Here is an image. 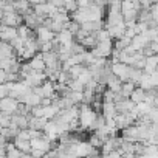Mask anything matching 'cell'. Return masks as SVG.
Wrapping results in <instances>:
<instances>
[{"instance_id": "cell-35", "label": "cell", "mask_w": 158, "mask_h": 158, "mask_svg": "<svg viewBox=\"0 0 158 158\" xmlns=\"http://www.w3.org/2000/svg\"><path fill=\"white\" fill-rule=\"evenodd\" d=\"M146 116L149 118V121H150V123H156V124H158V109H156L155 106H152V107H150V110L146 113Z\"/></svg>"}, {"instance_id": "cell-31", "label": "cell", "mask_w": 158, "mask_h": 158, "mask_svg": "<svg viewBox=\"0 0 158 158\" xmlns=\"http://www.w3.org/2000/svg\"><path fill=\"white\" fill-rule=\"evenodd\" d=\"M87 141H89V143H90L95 149H99V150H101V147H102V144H104V141H102V139H101V138L95 133V132L89 136V139H87Z\"/></svg>"}, {"instance_id": "cell-53", "label": "cell", "mask_w": 158, "mask_h": 158, "mask_svg": "<svg viewBox=\"0 0 158 158\" xmlns=\"http://www.w3.org/2000/svg\"><path fill=\"white\" fill-rule=\"evenodd\" d=\"M153 106L158 109V93H156V96H155V102H153Z\"/></svg>"}, {"instance_id": "cell-32", "label": "cell", "mask_w": 158, "mask_h": 158, "mask_svg": "<svg viewBox=\"0 0 158 158\" xmlns=\"http://www.w3.org/2000/svg\"><path fill=\"white\" fill-rule=\"evenodd\" d=\"M67 85H68V89L73 90V92H84V85L79 82L77 79H70V82H68Z\"/></svg>"}, {"instance_id": "cell-54", "label": "cell", "mask_w": 158, "mask_h": 158, "mask_svg": "<svg viewBox=\"0 0 158 158\" xmlns=\"http://www.w3.org/2000/svg\"><path fill=\"white\" fill-rule=\"evenodd\" d=\"M87 158H102L101 155H90V156H87Z\"/></svg>"}, {"instance_id": "cell-28", "label": "cell", "mask_w": 158, "mask_h": 158, "mask_svg": "<svg viewBox=\"0 0 158 158\" xmlns=\"http://www.w3.org/2000/svg\"><path fill=\"white\" fill-rule=\"evenodd\" d=\"M143 74H144V71H143V70L135 68V67H130V70H129V81H132V82H135V84L138 85L139 79L143 77Z\"/></svg>"}, {"instance_id": "cell-50", "label": "cell", "mask_w": 158, "mask_h": 158, "mask_svg": "<svg viewBox=\"0 0 158 158\" xmlns=\"http://www.w3.org/2000/svg\"><path fill=\"white\" fill-rule=\"evenodd\" d=\"M6 144H8V139H6L3 135H0V147H2V149H6Z\"/></svg>"}, {"instance_id": "cell-40", "label": "cell", "mask_w": 158, "mask_h": 158, "mask_svg": "<svg viewBox=\"0 0 158 158\" xmlns=\"http://www.w3.org/2000/svg\"><path fill=\"white\" fill-rule=\"evenodd\" d=\"M77 8H89L93 5V0H76Z\"/></svg>"}, {"instance_id": "cell-47", "label": "cell", "mask_w": 158, "mask_h": 158, "mask_svg": "<svg viewBox=\"0 0 158 158\" xmlns=\"http://www.w3.org/2000/svg\"><path fill=\"white\" fill-rule=\"evenodd\" d=\"M149 48L153 51V54H158V40H153V42H149Z\"/></svg>"}, {"instance_id": "cell-29", "label": "cell", "mask_w": 158, "mask_h": 158, "mask_svg": "<svg viewBox=\"0 0 158 158\" xmlns=\"http://www.w3.org/2000/svg\"><path fill=\"white\" fill-rule=\"evenodd\" d=\"M87 70V67L85 65H82V64H79V65H73L67 73H68V76L71 77V79H77L79 77V74H81V73H84Z\"/></svg>"}, {"instance_id": "cell-23", "label": "cell", "mask_w": 158, "mask_h": 158, "mask_svg": "<svg viewBox=\"0 0 158 158\" xmlns=\"http://www.w3.org/2000/svg\"><path fill=\"white\" fill-rule=\"evenodd\" d=\"M138 85L135 84V82H132V81H126V82H123V85H121V96L123 98H130V95H132V92L136 89Z\"/></svg>"}, {"instance_id": "cell-42", "label": "cell", "mask_w": 158, "mask_h": 158, "mask_svg": "<svg viewBox=\"0 0 158 158\" xmlns=\"http://www.w3.org/2000/svg\"><path fill=\"white\" fill-rule=\"evenodd\" d=\"M48 51H53V40L40 45V53H48Z\"/></svg>"}, {"instance_id": "cell-57", "label": "cell", "mask_w": 158, "mask_h": 158, "mask_svg": "<svg viewBox=\"0 0 158 158\" xmlns=\"http://www.w3.org/2000/svg\"><path fill=\"white\" fill-rule=\"evenodd\" d=\"M0 47H2V40H0Z\"/></svg>"}, {"instance_id": "cell-39", "label": "cell", "mask_w": 158, "mask_h": 158, "mask_svg": "<svg viewBox=\"0 0 158 158\" xmlns=\"http://www.w3.org/2000/svg\"><path fill=\"white\" fill-rule=\"evenodd\" d=\"M30 115H31V116H40V118H44V107H42V106L33 107L31 112H30Z\"/></svg>"}, {"instance_id": "cell-41", "label": "cell", "mask_w": 158, "mask_h": 158, "mask_svg": "<svg viewBox=\"0 0 158 158\" xmlns=\"http://www.w3.org/2000/svg\"><path fill=\"white\" fill-rule=\"evenodd\" d=\"M28 132H30V139H36V138H42L44 136V132H40V130L28 129Z\"/></svg>"}, {"instance_id": "cell-15", "label": "cell", "mask_w": 158, "mask_h": 158, "mask_svg": "<svg viewBox=\"0 0 158 158\" xmlns=\"http://www.w3.org/2000/svg\"><path fill=\"white\" fill-rule=\"evenodd\" d=\"M96 48L99 50V53L102 54V57H109L112 54V50H113V40L112 39L101 40V42H98Z\"/></svg>"}, {"instance_id": "cell-24", "label": "cell", "mask_w": 158, "mask_h": 158, "mask_svg": "<svg viewBox=\"0 0 158 158\" xmlns=\"http://www.w3.org/2000/svg\"><path fill=\"white\" fill-rule=\"evenodd\" d=\"M144 98H146V90H143L141 87H136L132 92V95H130L129 99L132 102H135V104H139V102H144Z\"/></svg>"}, {"instance_id": "cell-30", "label": "cell", "mask_w": 158, "mask_h": 158, "mask_svg": "<svg viewBox=\"0 0 158 158\" xmlns=\"http://www.w3.org/2000/svg\"><path fill=\"white\" fill-rule=\"evenodd\" d=\"M33 33H34V30H30L25 23H22L20 27H17V36H19V37H22L23 40H25V39H28Z\"/></svg>"}, {"instance_id": "cell-19", "label": "cell", "mask_w": 158, "mask_h": 158, "mask_svg": "<svg viewBox=\"0 0 158 158\" xmlns=\"http://www.w3.org/2000/svg\"><path fill=\"white\" fill-rule=\"evenodd\" d=\"M101 115L106 118V121L115 118V116H116V107H115V102H102Z\"/></svg>"}, {"instance_id": "cell-16", "label": "cell", "mask_w": 158, "mask_h": 158, "mask_svg": "<svg viewBox=\"0 0 158 158\" xmlns=\"http://www.w3.org/2000/svg\"><path fill=\"white\" fill-rule=\"evenodd\" d=\"M28 64L33 68V71H45V67H47L44 59H42V53H37L33 59L28 60Z\"/></svg>"}, {"instance_id": "cell-18", "label": "cell", "mask_w": 158, "mask_h": 158, "mask_svg": "<svg viewBox=\"0 0 158 158\" xmlns=\"http://www.w3.org/2000/svg\"><path fill=\"white\" fill-rule=\"evenodd\" d=\"M98 37H96V33H93V34H87L81 42H79V44H81L87 51H90V50H93V48H96V45H98Z\"/></svg>"}, {"instance_id": "cell-51", "label": "cell", "mask_w": 158, "mask_h": 158, "mask_svg": "<svg viewBox=\"0 0 158 158\" xmlns=\"http://www.w3.org/2000/svg\"><path fill=\"white\" fill-rule=\"evenodd\" d=\"M28 3H30L31 8H33V6H36V5H39V3H44V2H42V0H28Z\"/></svg>"}, {"instance_id": "cell-49", "label": "cell", "mask_w": 158, "mask_h": 158, "mask_svg": "<svg viewBox=\"0 0 158 158\" xmlns=\"http://www.w3.org/2000/svg\"><path fill=\"white\" fill-rule=\"evenodd\" d=\"M50 104H53V99H51V98H42V101H40V106H42V107H47V106H50Z\"/></svg>"}, {"instance_id": "cell-10", "label": "cell", "mask_w": 158, "mask_h": 158, "mask_svg": "<svg viewBox=\"0 0 158 158\" xmlns=\"http://www.w3.org/2000/svg\"><path fill=\"white\" fill-rule=\"evenodd\" d=\"M135 102H132L129 98H123L121 101L115 102V107H116V113H130L133 109H135Z\"/></svg>"}, {"instance_id": "cell-36", "label": "cell", "mask_w": 158, "mask_h": 158, "mask_svg": "<svg viewBox=\"0 0 158 158\" xmlns=\"http://www.w3.org/2000/svg\"><path fill=\"white\" fill-rule=\"evenodd\" d=\"M10 45H11V47L14 48V51L17 53L19 50H22V48H23V39H22V37H19V36H16V37L10 42Z\"/></svg>"}, {"instance_id": "cell-25", "label": "cell", "mask_w": 158, "mask_h": 158, "mask_svg": "<svg viewBox=\"0 0 158 158\" xmlns=\"http://www.w3.org/2000/svg\"><path fill=\"white\" fill-rule=\"evenodd\" d=\"M59 110H60V109L53 102V104H50V106L44 107V118H45V119H48V121H51V119L59 113Z\"/></svg>"}, {"instance_id": "cell-13", "label": "cell", "mask_w": 158, "mask_h": 158, "mask_svg": "<svg viewBox=\"0 0 158 158\" xmlns=\"http://www.w3.org/2000/svg\"><path fill=\"white\" fill-rule=\"evenodd\" d=\"M47 121H48V119H45V118L28 115V129H34V130H40V132H44Z\"/></svg>"}, {"instance_id": "cell-52", "label": "cell", "mask_w": 158, "mask_h": 158, "mask_svg": "<svg viewBox=\"0 0 158 158\" xmlns=\"http://www.w3.org/2000/svg\"><path fill=\"white\" fill-rule=\"evenodd\" d=\"M20 158H34V156H33L31 153H22V156H20Z\"/></svg>"}, {"instance_id": "cell-20", "label": "cell", "mask_w": 158, "mask_h": 158, "mask_svg": "<svg viewBox=\"0 0 158 158\" xmlns=\"http://www.w3.org/2000/svg\"><path fill=\"white\" fill-rule=\"evenodd\" d=\"M11 123L16 124L20 130L28 129V115H17V113H13V115H11Z\"/></svg>"}, {"instance_id": "cell-5", "label": "cell", "mask_w": 158, "mask_h": 158, "mask_svg": "<svg viewBox=\"0 0 158 158\" xmlns=\"http://www.w3.org/2000/svg\"><path fill=\"white\" fill-rule=\"evenodd\" d=\"M129 70H130V67L123 62H112V73L116 77H119L123 82L129 81Z\"/></svg>"}, {"instance_id": "cell-17", "label": "cell", "mask_w": 158, "mask_h": 158, "mask_svg": "<svg viewBox=\"0 0 158 158\" xmlns=\"http://www.w3.org/2000/svg\"><path fill=\"white\" fill-rule=\"evenodd\" d=\"M40 101H42V96H40V95H37L34 90H31V92L23 98V101H22V102H25L28 107H31V109H33V107L40 106Z\"/></svg>"}, {"instance_id": "cell-59", "label": "cell", "mask_w": 158, "mask_h": 158, "mask_svg": "<svg viewBox=\"0 0 158 158\" xmlns=\"http://www.w3.org/2000/svg\"><path fill=\"white\" fill-rule=\"evenodd\" d=\"M156 149H158V144H156Z\"/></svg>"}, {"instance_id": "cell-34", "label": "cell", "mask_w": 158, "mask_h": 158, "mask_svg": "<svg viewBox=\"0 0 158 158\" xmlns=\"http://www.w3.org/2000/svg\"><path fill=\"white\" fill-rule=\"evenodd\" d=\"M65 30H68L73 36H76V34H77V31L81 30V25H79L77 22H74V20H70V22L65 25Z\"/></svg>"}, {"instance_id": "cell-7", "label": "cell", "mask_w": 158, "mask_h": 158, "mask_svg": "<svg viewBox=\"0 0 158 158\" xmlns=\"http://www.w3.org/2000/svg\"><path fill=\"white\" fill-rule=\"evenodd\" d=\"M17 106H19V101L11 96H5L3 99H0V112L2 113L13 115L17 110Z\"/></svg>"}, {"instance_id": "cell-48", "label": "cell", "mask_w": 158, "mask_h": 158, "mask_svg": "<svg viewBox=\"0 0 158 158\" xmlns=\"http://www.w3.org/2000/svg\"><path fill=\"white\" fill-rule=\"evenodd\" d=\"M30 153H31L34 158H42V156L45 155L42 150H37V149H31V152H30Z\"/></svg>"}, {"instance_id": "cell-14", "label": "cell", "mask_w": 158, "mask_h": 158, "mask_svg": "<svg viewBox=\"0 0 158 158\" xmlns=\"http://www.w3.org/2000/svg\"><path fill=\"white\" fill-rule=\"evenodd\" d=\"M56 40H57L60 45H64V47H71V44L74 42V36H73L68 30H62L60 33L56 34Z\"/></svg>"}, {"instance_id": "cell-3", "label": "cell", "mask_w": 158, "mask_h": 158, "mask_svg": "<svg viewBox=\"0 0 158 158\" xmlns=\"http://www.w3.org/2000/svg\"><path fill=\"white\" fill-rule=\"evenodd\" d=\"M47 74H45V71H33L30 76H27L25 79H22V81L28 85V87H31V89H36V87H40L45 81H47Z\"/></svg>"}, {"instance_id": "cell-45", "label": "cell", "mask_w": 158, "mask_h": 158, "mask_svg": "<svg viewBox=\"0 0 158 158\" xmlns=\"http://www.w3.org/2000/svg\"><path fill=\"white\" fill-rule=\"evenodd\" d=\"M8 93H10V90H8L6 84H0V99H3L5 96H8Z\"/></svg>"}, {"instance_id": "cell-44", "label": "cell", "mask_w": 158, "mask_h": 158, "mask_svg": "<svg viewBox=\"0 0 158 158\" xmlns=\"http://www.w3.org/2000/svg\"><path fill=\"white\" fill-rule=\"evenodd\" d=\"M16 138H19V139H30V132H28V129H23V130H20L19 133H17V136ZM31 141V139H30Z\"/></svg>"}, {"instance_id": "cell-38", "label": "cell", "mask_w": 158, "mask_h": 158, "mask_svg": "<svg viewBox=\"0 0 158 158\" xmlns=\"http://www.w3.org/2000/svg\"><path fill=\"white\" fill-rule=\"evenodd\" d=\"M11 123V115L0 112V127H8Z\"/></svg>"}, {"instance_id": "cell-26", "label": "cell", "mask_w": 158, "mask_h": 158, "mask_svg": "<svg viewBox=\"0 0 158 158\" xmlns=\"http://www.w3.org/2000/svg\"><path fill=\"white\" fill-rule=\"evenodd\" d=\"M138 87H141L143 90H152V89H155L153 87V82H152V77H150V74H143V77L139 79V82H138Z\"/></svg>"}, {"instance_id": "cell-6", "label": "cell", "mask_w": 158, "mask_h": 158, "mask_svg": "<svg viewBox=\"0 0 158 158\" xmlns=\"http://www.w3.org/2000/svg\"><path fill=\"white\" fill-rule=\"evenodd\" d=\"M44 19H45V17L37 16V14L31 10L28 14H25V16H23V23H25V25H27L30 30H37L39 27H42Z\"/></svg>"}, {"instance_id": "cell-22", "label": "cell", "mask_w": 158, "mask_h": 158, "mask_svg": "<svg viewBox=\"0 0 158 158\" xmlns=\"http://www.w3.org/2000/svg\"><path fill=\"white\" fill-rule=\"evenodd\" d=\"M13 143H14V146L22 153H30L31 152V141L30 139H19V138H16V139H13Z\"/></svg>"}, {"instance_id": "cell-43", "label": "cell", "mask_w": 158, "mask_h": 158, "mask_svg": "<svg viewBox=\"0 0 158 158\" xmlns=\"http://www.w3.org/2000/svg\"><path fill=\"white\" fill-rule=\"evenodd\" d=\"M48 3H50V5H53L54 8H57V10H62V8H64V5H65V0H50Z\"/></svg>"}, {"instance_id": "cell-11", "label": "cell", "mask_w": 158, "mask_h": 158, "mask_svg": "<svg viewBox=\"0 0 158 158\" xmlns=\"http://www.w3.org/2000/svg\"><path fill=\"white\" fill-rule=\"evenodd\" d=\"M17 36V28L0 25V40L2 42H11Z\"/></svg>"}, {"instance_id": "cell-56", "label": "cell", "mask_w": 158, "mask_h": 158, "mask_svg": "<svg viewBox=\"0 0 158 158\" xmlns=\"http://www.w3.org/2000/svg\"><path fill=\"white\" fill-rule=\"evenodd\" d=\"M42 2H44V3H48V2H50V0H42Z\"/></svg>"}, {"instance_id": "cell-27", "label": "cell", "mask_w": 158, "mask_h": 158, "mask_svg": "<svg viewBox=\"0 0 158 158\" xmlns=\"http://www.w3.org/2000/svg\"><path fill=\"white\" fill-rule=\"evenodd\" d=\"M0 54H2V57H16V51L10 45V42H2V47H0Z\"/></svg>"}, {"instance_id": "cell-12", "label": "cell", "mask_w": 158, "mask_h": 158, "mask_svg": "<svg viewBox=\"0 0 158 158\" xmlns=\"http://www.w3.org/2000/svg\"><path fill=\"white\" fill-rule=\"evenodd\" d=\"M106 30L109 31L110 39H112V40H116V39H121V37L124 36V33H126V23L121 22V23L113 25V27H109V28H106Z\"/></svg>"}, {"instance_id": "cell-2", "label": "cell", "mask_w": 158, "mask_h": 158, "mask_svg": "<svg viewBox=\"0 0 158 158\" xmlns=\"http://www.w3.org/2000/svg\"><path fill=\"white\" fill-rule=\"evenodd\" d=\"M90 155H101V150L95 149L89 141H79L76 144V158H87Z\"/></svg>"}, {"instance_id": "cell-4", "label": "cell", "mask_w": 158, "mask_h": 158, "mask_svg": "<svg viewBox=\"0 0 158 158\" xmlns=\"http://www.w3.org/2000/svg\"><path fill=\"white\" fill-rule=\"evenodd\" d=\"M2 25L5 27H13V28H17L23 23V16H20L19 13L16 11H11V13H3V17L0 19Z\"/></svg>"}, {"instance_id": "cell-1", "label": "cell", "mask_w": 158, "mask_h": 158, "mask_svg": "<svg viewBox=\"0 0 158 158\" xmlns=\"http://www.w3.org/2000/svg\"><path fill=\"white\" fill-rule=\"evenodd\" d=\"M98 118V113L93 110L92 106L89 104H79V124H81V129L85 130L92 127V124L96 121Z\"/></svg>"}, {"instance_id": "cell-58", "label": "cell", "mask_w": 158, "mask_h": 158, "mask_svg": "<svg viewBox=\"0 0 158 158\" xmlns=\"http://www.w3.org/2000/svg\"><path fill=\"white\" fill-rule=\"evenodd\" d=\"M109 2H113V0H109Z\"/></svg>"}, {"instance_id": "cell-21", "label": "cell", "mask_w": 158, "mask_h": 158, "mask_svg": "<svg viewBox=\"0 0 158 158\" xmlns=\"http://www.w3.org/2000/svg\"><path fill=\"white\" fill-rule=\"evenodd\" d=\"M121 85H123V81L112 73L110 77H109V81H107V84H106V87L110 89V90L115 92V93H119V92H121Z\"/></svg>"}, {"instance_id": "cell-33", "label": "cell", "mask_w": 158, "mask_h": 158, "mask_svg": "<svg viewBox=\"0 0 158 158\" xmlns=\"http://www.w3.org/2000/svg\"><path fill=\"white\" fill-rule=\"evenodd\" d=\"M76 10H77V3H76V0H65L64 11H67L68 14H73Z\"/></svg>"}, {"instance_id": "cell-46", "label": "cell", "mask_w": 158, "mask_h": 158, "mask_svg": "<svg viewBox=\"0 0 158 158\" xmlns=\"http://www.w3.org/2000/svg\"><path fill=\"white\" fill-rule=\"evenodd\" d=\"M121 155H123V152H121V150H113V152H110V153L104 155L102 158H121Z\"/></svg>"}, {"instance_id": "cell-37", "label": "cell", "mask_w": 158, "mask_h": 158, "mask_svg": "<svg viewBox=\"0 0 158 158\" xmlns=\"http://www.w3.org/2000/svg\"><path fill=\"white\" fill-rule=\"evenodd\" d=\"M150 107H152V106H149L147 102H139V104H136V106H135V110H136V112H138V115L141 116V115H146V113L150 110Z\"/></svg>"}, {"instance_id": "cell-55", "label": "cell", "mask_w": 158, "mask_h": 158, "mask_svg": "<svg viewBox=\"0 0 158 158\" xmlns=\"http://www.w3.org/2000/svg\"><path fill=\"white\" fill-rule=\"evenodd\" d=\"M3 17V6H0V19Z\"/></svg>"}, {"instance_id": "cell-8", "label": "cell", "mask_w": 158, "mask_h": 158, "mask_svg": "<svg viewBox=\"0 0 158 158\" xmlns=\"http://www.w3.org/2000/svg\"><path fill=\"white\" fill-rule=\"evenodd\" d=\"M31 149H37V150H42L44 153H47L48 150H51V139H48L44 133L42 138L31 139Z\"/></svg>"}, {"instance_id": "cell-9", "label": "cell", "mask_w": 158, "mask_h": 158, "mask_svg": "<svg viewBox=\"0 0 158 158\" xmlns=\"http://www.w3.org/2000/svg\"><path fill=\"white\" fill-rule=\"evenodd\" d=\"M34 31H36V37H37V40H39L40 44L51 42V40L56 37V34H54L50 28H45V27H39V28L34 30Z\"/></svg>"}]
</instances>
